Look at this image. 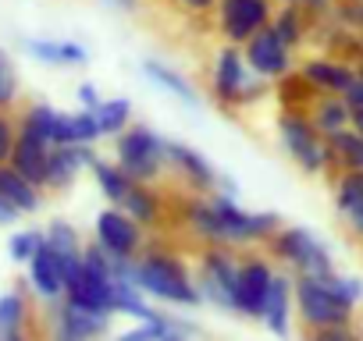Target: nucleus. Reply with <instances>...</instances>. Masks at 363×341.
Returning <instances> with one entry per match:
<instances>
[{
    "label": "nucleus",
    "instance_id": "nucleus-38",
    "mask_svg": "<svg viewBox=\"0 0 363 341\" xmlns=\"http://www.w3.org/2000/svg\"><path fill=\"white\" fill-rule=\"evenodd\" d=\"M313 341H363V334L352 323H338V327H324V330H310Z\"/></svg>",
    "mask_w": 363,
    "mask_h": 341
},
{
    "label": "nucleus",
    "instance_id": "nucleus-12",
    "mask_svg": "<svg viewBox=\"0 0 363 341\" xmlns=\"http://www.w3.org/2000/svg\"><path fill=\"white\" fill-rule=\"evenodd\" d=\"M79 260H82V253H57V249L43 245V249L26 263V267H29L26 284H29L43 302H57V299H65V284H68V277L75 274Z\"/></svg>",
    "mask_w": 363,
    "mask_h": 341
},
{
    "label": "nucleus",
    "instance_id": "nucleus-44",
    "mask_svg": "<svg viewBox=\"0 0 363 341\" xmlns=\"http://www.w3.org/2000/svg\"><path fill=\"white\" fill-rule=\"evenodd\" d=\"M4 341H36V337L22 327V330H15V334H4Z\"/></svg>",
    "mask_w": 363,
    "mask_h": 341
},
{
    "label": "nucleus",
    "instance_id": "nucleus-43",
    "mask_svg": "<svg viewBox=\"0 0 363 341\" xmlns=\"http://www.w3.org/2000/svg\"><path fill=\"white\" fill-rule=\"evenodd\" d=\"M18 217H22V214H18V210H15V207L8 203V200H0V228H8V224H15Z\"/></svg>",
    "mask_w": 363,
    "mask_h": 341
},
{
    "label": "nucleus",
    "instance_id": "nucleus-45",
    "mask_svg": "<svg viewBox=\"0 0 363 341\" xmlns=\"http://www.w3.org/2000/svg\"><path fill=\"white\" fill-rule=\"evenodd\" d=\"M349 128H356V132L363 135V110H352V121H349Z\"/></svg>",
    "mask_w": 363,
    "mask_h": 341
},
{
    "label": "nucleus",
    "instance_id": "nucleus-26",
    "mask_svg": "<svg viewBox=\"0 0 363 341\" xmlns=\"http://www.w3.org/2000/svg\"><path fill=\"white\" fill-rule=\"evenodd\" d=\"M89 170H93V178H96V189L104 192V200H107L111 207H121V203L128 200V192L135 189V182L125 175L114 160H100V156H96Z\"/></svg>",
    "mask_w": 363,
    "mask_h": 341
},
{
    "label": "nucleus",
    "instance_id": "nucleus-25",
    "mask_svg": "<svg viewBox=\"0 0 363 341\" xmlns=\"http://www.w3.org/2000/svg\"><path fill=\"white\" fill-rule=\"evenodd\" d=\"M306 114H310L313 128H317L324 139L335 135V132H342V128H349V121H352V110H349L345 96H317Z\"/></svg>",
    "mask_w": 363,
    "mask_h": 341
},
{
    "label": "nucleus",
    "instance_id": "nucleus-41",
    "mask_svg": "<svg viewBox=\"0 0 363 341\" xmlns=\"http://www.w3.org/2000/svg\"><path fill=\"white\" fill-rule=\"evenodd\" d=\"M345 103H349V110H363V75H356V82L349 86Z\"/></svg>",
    "mask_w": 363,
    "mask_h": 341
},
{
    "label": "nucleus",
    "instance_id": "nucleus-31",
    "mask_svg": "<svg viewBox=\"0 0 363 341\" xmlns=\"http://www.w3.org/2000/svg\"><path fill=\"white\" fill-rule=\"evenodd\" d=\"M26 323H29V299H26V291L22 288L4 291V295H0V330L15 334Z\"/></svg>",
    "mask_w": 363,
    "mask_h": 341
},
{
    "label": "nucleus",
    "instance_id": "nucleus-24",
    "mask_svg": "<svg viewBox=\"0 0 363 341\" xmlns=\"http://www.w3.org/2000/svg\"><path fill=\"white\" fill-rule=\"evenodd\" d=\"M143 75H146L153 86H160L164 93L178 96L182 103H189V107H196V103H200V89H196L186 75H182V71H174L167 61H157V57L143 61Z\"/></svg>",
    "mask_w": 363,
    "mask_h": 341
},
{
    "label": "nucleus",
    "instance_id": "nucleus-16",
    "mask_svg": "<svg viewBox=\"0 0 363 341\" xmlns=\"http://www.w3.org/2000/svg\"><path fill=\"white\" fill-rule=\"evenodd\" d=\"M296 71L313 86V93L317 96H345L349 93V86L356 82V64H349V61H338V57H331V54H313V57H306V61H299L296 64Z\"/></svg>",
    "mask_w": 363,
    "mask_h": 341
},
{
    "label": "nucleus",
    "instance_id": "nucleus-4",
    "mask_svg": "<svg viewBox=\"0 0 363 341\" xmlns=\"http://www.w3.org/2000/svg\"><path fill=\"white\" fill-rule=\"evenodd\" d=\"M274 89V82H264L250 71L242 47L225 43L214 54V71H211V93L221 107H250L257 100H264Z\"/></svg>",
    "mask_w": 363,
    "mask_h": 341
},
{
    "label": "nucleus",
    "instance_id": "nucleus-8",
    "mask_svg": "<svg viewBox=\"0 0 363 341\" xmlns=\"http://www.w3.org/2000/svg\"><path fill=\"white\" fill-rule=\"evenodd\" d=\"M239 263H242V256L232 245H203L200 267L193 274L203 302H211L218 309H232V288L239 277Z\"/></svg>",
    "mask_w": 363,
    "mask_h": 341
},
{
    "label": "nucleus",
    "instance_id": "nucleus-49",
    "mask_svg": "<svg viewBox=\"0 0 363 341\" xmlns=\"http://www.w3.org/2000/svg\"><path fill=\"white\" fill-rule=\"evenodd\" d=\"M0 341H4V330H0Z\"/></svg>",
    "mask_w": 363,
    "mask_h": 341
},
{
    "label": "nucleus",
    "instance_id": "nucleus-23",
    "mask_svg": "<svg viewBox=\"0 0 363 341\" xmlns=\"http://www.w3.org/2000/svg\"><path fill=\"white\" fill-rule=\"evenodd\" d=\"M26 50L54 68H82L89 61V50L75 40H26Z\"/></svg>",
    "mask_w": 363,
    "mask_h": 341
},
{
    "label": "nucleus",
    "instance_id": "nucleus-37",
    "mask_svg": "<svg viewBox=\"0 0 363 341\" xmlns=\"http://www.w3.org/2000/svg\"><path fill=\"white\" fill-rule=\"evenodd\" d=\"M331 18H335L338 25H345V29L363 33V0H338L335 11H331Z\"/></svg>",
    "mask_w": 363,
    "mask_h": 341
},
{
    "label": "nucleus",
    "instance_id": "nucleus-14",
    "mask_svg": "<svg viewBox=\"0 0 363 341\" xmlns=\"http://www.w3.org/2000/svg\"><path fill=\"white\" fill-rule=\"evenodd\" d=\"M164 160H167V170L174 175V182L186 185V192H203V196L218 192V175L221 170H214V163L200 149L167 139L164 142Z\"/></svg>",
    "mask_w": 363,
    "mask_h": 341
},
{
    "label": "nucleus",
    "instance_id": "nucleus-48",
    "mask_svg": "<svg viewBox=\"0 0 363 341\" xmlns=\"http://www.w3.org/2000/svg\"><path fill=\"white\" fill-rule=\"evenodd\" d=\"M303 341H313V337H310V334H306V337H303Z\"/></svg>",
    "mask_w": 363,
    "mask_h": 341
},
{
    "label": "nucleus",
    "instance_id": "nucleus-5",
    "mask_svg": "<svg viewBox=\"0 0 363 341\" xmlns=\"http://www.w3.org/2000/svg\"><path fill=\"white\" fill-rule=\"evenodd\" d=\"M267 256H274L281 267H289L292 274H310V277H324L335 270L331 249L303 224H281L271 238H267Z\"/></svg>",
    "mask_w": 363,
    "mask_h": 341
},
{
    "label": "nucleus",
    "instance_id": "nucleus-42",
    "mask_svg": "<svg viewBox=\"0 0 363 341\" xmlns=\"http://www.w3.org/2000/svg\"><path fill=\"white\" fill-rule=\"evenodd\" d=\"M345 224H349V231L363 242V207H359V210H352V214H345Z\"/></svg>",
    "mask_w": 363,
    "mask_h": 341
},
{
    "label": "nucleus",
    "instance_id": "nucleus-10",
    "mask_svg": "<svg viewBox=\"0 0 363 341\" xmlns=\"http://www.w3.org/2000/svg\"><path fill=\"white\" fill-rule=\"evenodd\" d=\"M218 29L225 36V43H250L260 29L271 25L274 18V0H218L214 8Z\"/></svg>",
    "mask_w": 363,
    "mask_h": 341
},
{
    "label": "nucleus",
    "instance_id": "nucleus-20",
    "mask_svg": "<svg viewBox=\"0 0 363 341\" xmlns=\"http://www.w3.org/2000/svg\"><path fill=\"white\" fill-rule=\"evenodd\" d=\"M292 313H296L292 274H274L271 291H267V302H264V316H260V323H264L274 337H285L289 327H292Z\"/></svg>",
    "mask_w": 363,
    "mask_h": 341
},
{
    "label": "nucleus",
    "instance_id": "nucleus-35",
    "mask_svg": "<svg viewBox=\"0 0 363 341\" xmlns=\"http://www.w3.org/2000/svg\"><path fill=\"white\" fill-rule=\"evenodd\" d=\"M72 132H75V146H93L96 139H104L96 110H86V107L72 114Z\"/></svg>",
    "mask_w": 363,
    "mask_h": 341
},
{
    "label": "nucleus",
    "instance_id": "nucleus-18",
    "mask_svg": "<svg viewBox=\"0 0 363 341\" xmlns=\"http://www.w3.org/2000/svg\"><path fill=\"white\" fill-rule=\"evenodd\" d=\"M96 149L93 146H57L50 149V167H47V192L68 189L86 167H93Z\"/></svg>",
    "mask_w": 363,
    "mask_h": 341
},
{
    "label": "nucleus",
    "instance_id": "nucleus-30",
    "mask_svg": "<svg viewBox=\"0 0 363 341\" xmlns=\"http://www.w3.org/2000/svg\"><path fill=\"white\" fill-rule=\"evenodd\" d=\"M96 121H100V132H104L107 139H114V135H121V132L132 125V103H128L125 96L104 100V103L96 107Z\"/></svg>",
    "mask_w": 363,
    "mask_h": 341
},
{
    "label": "nucleus",
    "instance_id": "nucleus-11",
    "mask_svg": "<svg viewBox=\"0 0 363 341\" xmlns=\"http://www.w3.org/2000/svg\"><path fill=\"white\" fill-rule=\"evenodd\" d=\"M274 274L278 270L271 267L267 256H257V253L253 256H242L239 277H235V288H232V313H239L246 320H260Z\"/></svg>",
    "mask_w": 363,
    "mask_h": 341
},
{
    "label": "nucleus",
    "instance_id": "nucleus-32",
    "mask_svg": "<svg viewBox=\"0 0 363 341\" xmlns=\"http://www.w3.org/2000/svg\"><path fill=\"white\" fill-rule=\"evenodd\" d=\"M43 245H47V231H40V228H22V231L11 235V242H8V256H11L15 263L26 267Z\"/></svg>",
    "mask_w": 363,
    "mask_h": 341
},
{
    "label": "nucleus",
    "instance_id": "nucleus-33",
    "mask_svg": "<svg viewBox=\"0 0 363 341\" xmlns=\"http://www.w3.org/2000/svg\"><path fill=\"white\" fill-rule=\"evenodd\" d=\"M18 96H22L18 71H15L11 57L0 50V110H15V107H18Z\"/></svg>",
    "mask_w": 363,
    "mask_h": 341
},
{
    "label": "nucleus",
    "instance_id": "nucleus-13",
    "mask_svg": "<svg viewBox=\"0 0 363 341\" xmlns=\"http://www.w3.org/2000/svg\"><path fill=\"white\" fill-rule=\"evenodd\" d=\"M242 57H246L250 71H253L257 79H264V82H278V79H285L289 71H296V50H292L271 25L260 29L250 43H242Z\"/></svg>",
    "mask_w": 363,
    "mask_h": 341
},
{
    "label": "nucleus",
    "instance_id": "nucleus-29",
    "mask_svg": "<svg viewBox=\"0 0 363 341\" xmlns=\"http://www.w3.org/2000/svg\"><path fill=\"white\" fill-rule=\"evenodd\" d=\"M331 196H335V210L342 217L359 210L363 207V170H342L331 182Z\"/></svg>",
    "mask_w": 363,
    "mask_h": 341
},
{
    "label": "nucleus",
    "instance_id": "nucleus-6",
    "mask_svg": "<svg viewBox=\"0 0 363 341\" xmlns=\"http://www.w3.org/2000/svg\"><path fill=\"white\" fill-rule=\"evenodd\" d=\"M111 270H114V263L100 253L96 242L82 245V260L65 284V302H72L86 313L111 316Z\"/></svg>",
    "mask_w": 363,
    "mask_h": 341
},
{
    "label": "nucleus",
    "instance_id": "nucleus-22",
    "mask_svg": "<svg viewBox=\"0 0 363 341\" xmlns=\"http://www.w3.org/2000/svg\"><path fill=\"white\" fill-rule=\"evenodd\" d=\"M0 200H8L26 217V214H36L43 207V189L33 185L26 175H18L11 163H0Z\"/></svg>",
    "mask_w": 363,
    "mask_h": 341
},
{
    "label": "nucleus",
    "instance_id": "nucleus-47",
    "mask_svg": "<svg viewBox=\"0 0 363 341\" xmlns=\"http://www.w3.org/2000/svg\"><path fill=\"white\" fill-rule=\"evenodd\" d=\"M274 4H299V0H274Z\"/></svg>",
    "mask_w": 363,
    "mask_h": 341
},
{
    "label": "nucleus",
    "instance_id": "nucleus-21",
    "mask_svg": "<svg viewBox=\"0 0 363 341\" xmlns=\"http://www.w3.org/2000/svg\"><path fill=\"white\" fill-rule=\"evenodd\" d=\"M121 210H125L143 231H150V228H157V224L164 221V214H167V192H164L160 185H143V182H135V189L128 192V200L121 203Z\"/></svg>",
    "mask_w": 363,
    "mask_h": 341
},
{
    "label": "nucleus",
    "instance_id": "nucleus-17",
    "mask_svg": "<svg viewBox=\"0 0 363 341\" xmlns=\"http://www.w3.org/2000/svg\"><path fill=\"white\" fill-rule=\"evenodd\" d=\"M8 163L18 170V175H26L33 185H40L47 192V167H50V142L47 139H40L36 132L18 125V142H15Z\"/></svg>",
    "mask_w": 363,
    "mask_h": 341
},
{
    "label": "nucleus",
    "instance_id": "nucleus-27",
    "mask_svg": "<svg viewBox=\"0 0 363 341\" xmlns=\"http://www.w3.org/2000/svg\"><path fill=\"white\" fill-rule=\"evenodd\" d=\"M271 29L296 50L306 36H310V29H313V18L299 8V4H278L274 8V18H271Z\"/></svg>",
    "mask_w": 363,
    "mask_h": 341
},
{
    "label": "nucleus",
    "instance_id": "nucleus-9",
    "mask_svg": "<svg viewBox=\"0 0 363 341\" xmlns=\"http://www.w3.org/2000/svg\"><path fill=\"white\" fill-rule=\"evenodd\" d=\"M100 253L114 263V267H128L139 253H143V242H146V231L121 210V207H107L96 214V238Z\"/></svg>",
    "mask_w": 363,
    "mask_h": 341
},
{
    "label": "nucleus",
    "instance_id": "nucleus-40",
    "mask_svg": "<svg viewBox=\"0 0 363 341\" xmlns=\"http://www.w3.org/2000/svg\"><path fill=\"white\" fill-rule=\"evenodd\" d=\"M75 96H79V103L86 107V110H96L104 100H100V93H96V86L93 82H82L79 89H75Z\"/></svg>",
    "mask_w": 363,
    "mask_h": 341
},
{
    "label": "nucleus",
    "instance_id": "nucleus-36",
    "mask_svg": "<svg viewBox=\"0 0 363 341\" xmlns=\"http://www.w3.org/2000/svg\"><path fill=\"white\" fill-rule=\"evenodd\" d=\"M15 142H18V117L15 110H0V163L11 160Z\"/></svg>",
    "mask_w": 363,
    "mask_h": 341
},
{
    "label": "nucleus",
    "instance_id": "nucleus-2",
    "mask_svg": "<svg viewBox=\"0 0 363 341\" xmlns=\"http://www.w3.org/2000/svg\"><path fill=\"white\" fill-rule=\"evenodd\" d=\"M128 277L143 295H150L157 302L182 306V309L203 306V295L196 288L193 270L171 249H146V242H143V253L128 263Z\"/></svg>",
    "mask_w": 363,
    "mask_h": 341
},
{
    "label": "nucleus",
    "instance_id": "nucleus-34",
    "mask_svg": "<svg viewBox=\"0 0 363 341\" xmlns=\"http://www.w3.org/2000/svg\"><path fill=\"white\" fill-rule=\"evenodd\" d=\"M43 231H47V245L50 249H57V253H82V235L68 221H54Z\"/></svg>",
    "mask_w": 363,
    "mask_h": 341
},
{
    "label": "nucleus",
    "instance_id": "nucleus-3",
    "mask_svg": "<svg viewBox=\"0 0 363 341\" xmlns=\"http://www.w3.org/2000/svg\"><path fill=\"white\" fill-rule=\"evenodd\" d=\"M164 135H157L150 125H128L121 135H114V163L125 170L132 182L160 185L167 175L164 160Z\"/></svg>",
    "mask_w": 363,
    "mask_h": 341
},
{
    "label": "nucleus",
    "instance_id": "nucleus-46",
    "mask_svg": "<svg viewBox=\"0 0 363 341\" xmlns=\"http://www.w3.org/2000/svg\"><path fill=\"white\" fill-rule=\"evenodd\" d=\"M114 4H121V8H128V11H132V8H135V0H114Z\"/></svg>",
    "mask_w": 363,
    "mask_h": 341
},
{
    "label": "nucleus",
    "instance_id": "nucleus-7",
    "mask_svg": "<svg viewBox=\"0 0 363 341\" xmlns=\"http://www.w3.org/2000/svg\"><path fill=\"white\" fill-rule=\"evenodd\" d=\"M278 142L292 156V163L310 178H324V135L313 128L306 110H281L278 114Z\"/></svg>",
    "mask_w": 363,
    "mask_h": 341
},
{
    "label": "nucleus",
    "instance_id": "nucleus-19",
    "mask_svg": "<svg viewBox=\"0 0 363 341\" xmlns=\"http://www.w3.org/2000/svg\"><path fill=\"white\" fill-rule=\"evenodd\" d=\"M160 309L146 302V295L132 284L128 267L111 270V316H132V320H153Z\"/></svg>",
    "mask_w": 363,
    "mask_h": 341
},
{
    "label": "nucleus",
    "instance_id": "nucleus-15",
    "mask_svg": "<svg viewBox=\"0 0 363 341\" xmlns=\"http://www.w3.org/2000/svg\"><path fill=\"white\" fill-rule=\"evenodd\" d=\"M50 341H104L111 316L104 313H86L65 299L50 302Z\"/></svg>",
    "mask_w": 363,
    "mask_h": 341
},
{
    "label": "nucleus",
    "instance_id": "nucleus-1",
    "mask_svg": "<svg viewBox=\"0 0 363 341\" xmlns=\"http://www.w3.org/2000/svg\"><path fill=\"white\" fill-rule=\"evenodd\" d=\"M292 299H296V316L303 320L306 330H324L338 323H352V313L363 299V281L349 274H292Z\"/></svg>",
    "mask_w": 363,
    "mask_h": 341
},
{
    "label": "nucleus",
    "instance_id": "nucleus-39",
    "mask_svg": "<svg viewBox=\"0 0 363 341\" xmlns=\"http://www.w3.org/2000/svg\"><path fill=\"white\" fill-rule=\"evenodd\" d=\"M171 4L178 11H186V15H214L218 0H171Z\"/></svg>",
    "mask_w": 363,
    "mask_h": 341
},
{
    "label": "nucleus",
    "instance_id": "nucleus-28",
    "mask_svg": "<svg viewBox=\"0 0 363 341\" xmlns=\"http://www.w3.org/2000/svg\"><path fill=\"white\" fill-rule=\"evenodd\" d=\"M274 93L281 100V110H310V103L317 100L313 86L299 75V71H289L285 79L274 82Z\"/></svg>",
    "mask_w": 363,
    "mask_h": 341
}]
</instances>
